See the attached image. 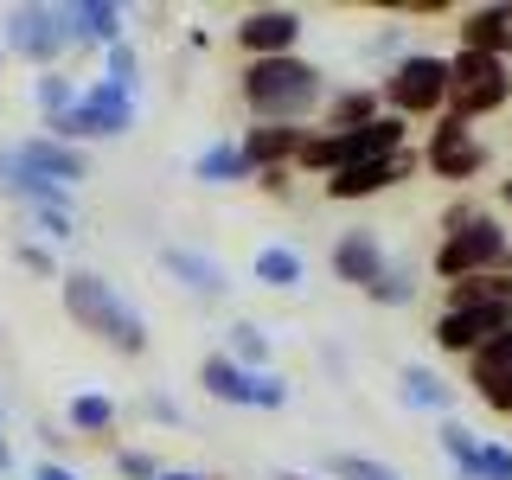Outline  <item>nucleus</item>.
Wrapping results in <instances>:
<instances>
[{"label":"nucleus","instance_id":"obj_1","mask_svg":"<svg viewBox=\"0 0 512 480\" xmlns=\"http://www.w3.org/2000/svg\"><path fill=\"white\" fill-rule=\"evenodd\" d=\"M237 96H244L250 122H288V128H314V116L327 109V71L314 58L288 52V58H250L237 64Z\"/></svg>","mask_w":512,"mask_h":480},{"label":"nucleus","instance_id":"obj_2","mask_svg":"<svg viewBox=\"0 0 512 480\" xmlns=\"http://www.w3.org/2000/svg\"><path fill=\"white\" fill-rule=\"evenodd\" d=\"M58 301H64V314H71V327L90 333L96 346H109L116 359H141V352L154 346L148 340V314H141L135 301L103 276V269H64V276H58Z\"/></svg>","mask_w":512,"mask_h":480},{"label":"nucleus","instance_id":"obj_3","mask_svg":"<svg viewBox=\"0 0 512 480\" xmlns=\"http://www.w3.org/2000/svg\"><path fill=\"white\" fill-rule=\"evenodd\" d=\"M506 250H512L506 218L487 212V205H474V199H461V205L442 212V237H436V250H429V276L442 288H455L468 276H493V269L506 263Z\"/></svg>","mask_w":512,"mask_h":480},{"label":"nucleus","instance_id":"obj_4","mask_svg":"<svg viewBox=\"0 0 512 480\" xmlns=\"http://www.w3.org/2000/svg\"><path fill=\"white\" fill-rule=\"evenodd\" d=\"M378 103L397 122H436L448 109V58L442 52H410L378 77Z\"/></svg>","mask_w":512,"mask_h":480},{"label":"nucleus","instance_id":"obj_5","mask_svg":"<svg viewBox=\"0 0 512 480\" xmlns=\"http://www.w3.org/2000/svg\"><path fill=\"white\" fill-rule=\"evenodd\" d=\"M0 52L26 58L32 71H64L71 32H64V0H20L0 13Z\"/></svg>","mask_w":512,"mask_h":480},{"label":"nucleus","instance_id":"obj_6","mask_svg":"<svg viewBox=\"0 0 512 480\" xmlns=\"http://www.w3.org/2000/svg\"><path fill=\"white\" fill-rule=\"evenodd\" d=\"M135 122H141V96L90 77L71 116H58L52 128H39V135H58V141H71V148H90V141H122Z\"/></svg>","mask_w":512,"mask_h":480},{"label":"nucleus","instance_id":"obj_7","mask_svg":"<svg viewBox=\"0 0 512 480\" xmlns=\"http://www.w3.org/2000/svg\"><path fill=\"white\" fill-rule=\"evenodd\" d=\"M199 391L212 404H231V410H288V378L269 365V372H244L237 359L224 352H205L199 359Z\"/></svg>","mask_w":512,"mask_h":480},{"label":"nucleus","instance_id":"obj_8","mask_svg":"<svg viewBox=\"0 0 512 480\" xmlns=\"http://www.w3.org/2000/svg\"><path fill=\"white\" fill-rule=\"evenodd\" d=\"M487 167H493V148L474 135L468 122H455V116L429 122V135H423V173H436L442 186H468Z\"/></svg>","mask_w":512,"mask_h":480},{"label":"nucleus","instance_id":"obj_9","mask_svg":"<svg viewBox=\"0 0 512 480\" xmlns=\"http://www.w3.org/2000/svg\"><path fill=\"white\" fill-rule=\"evenodd\" d=\"M416 167H423V154H416V148H397V154H384V160H365V167L327 173V180H320V199H327V205H359V199H378V192L404 186Z\"/></svg>","mask_w":512,"mask_h":480},{"label":"nucleus","instance_id":"obj_10","mask_svg":"<svg viewBox=\"0 0 512 480\" xmlns=\"http://www.w3.org/2000/svg\"><path fill=\"white\" fill-rule=\"evenodd\" d=\"M327 269H333V282L340 288H372L384 269H391V250H384V237H378V224H352V231L333 237V250H327Z\"/></svg>","mask_w":512,"mask_h":480},{"label":"nucleus","instance_id":"obj_11","mask_svg":"<svg viewBox=\"0 0 512 480\" xmlns=\"http://www.w3.org/2000/svg\"><path fill=\"white\" fill-rule=\"evenodd\" d=\"M301 13L295 7H250L244 20L231 26V39H237V52H244V64L250 58H288L301 45Z\"/></svg>","mask_w":512,"mask_h":480},{"label":"nucleus","instance_id":"obj_12","mask_svg":"<svg viewBox=\"0 0 512 480\" xmlns=\"http://www.w3.org/2000/svg\"><path fill=\"white\" fill-rule=\"evenodd\" d=\"M160 276L173 288H186L192 301H224L231 295V269H224L212 250H192V244H160Z\"/></svg>","mask_w":512,"mask_h":480},{"label":"nucleus","instance_id":"obj_13","mask_svg":"<svg viewBox=\"0 0 512 480\" xmlns=\"http://www.w3.org/2000/svg\"><path fill=\"white\" fill-rule=\"evenodd\" d=\"M7 148L20 154L39 180H52V186H71L77 192V186L90 180V148H71V141H58V135H39V128H32V135L7 141Z\"/></svg>","mask_w":512,"mask_h":480},{"label":"nucleus","instance_id":"obj_14","mask_svg":"<svg viewBox=\"0 0 512 480\" xmlns=\"http://www.w3.org/2000/svg\"><path fill=\"white\" fill-rule=\"evenodd\" d=\"M500 327H512V308H442L429 320V340H436L442 359H468V352Z\"/></svg>","mask_w":512,"mask_h":480},{"label":"nucleus","instance_id":"obj_15","mask_svg":"<svg viewBox=\"0 0 512 480\" xmlns=\"http://www.w3.org/2000/svg\"><path fill=\"white\" fill-rule=\"evenodd\" d=\"M0 199H13L20 212H77V192L39 180L13 148H0Z\"/></svg>","mask_w":512,"mask_h":480},{"label":"nucleus","instance_id":"obj_16","mask_svg":"<svg viewBox=\"0 0 512 480\" xmlns=\"http://www.w3.org/2000/svg\"><path fill=\"white\" fill-rule=\"evenodd\" d=\"M64 32H71V52H109L128 39V13L116 0H64Z\"/></svg>","mask_w":512,"mask_h":480},{"label":"nucleus","instance_id":"obj_17","mask_svg":"<svg viewBox=\"0 0 512 480\" xmlns=\"http://www.w3.org/2000/svg\"><path fill=\"white\" fill-rule=\"evenodd\" d=\"M455 52H480L512 64V0H493V7H468L455 20Z\"/></svg>","mask_w":512,"mask_h":480},{"label":"nucleus","instance_id":"obj_18","mask_svg":"<svg viewBox=\"0 0 512 480\" xmlns=\"http://www.w3.org/2000/svg\"><path fill=\"white\" fill-rule=\"evenodd\" d=\"M314 128H288V122H250L244 135H237V148H244L250 173H269V167H295L301 160V141H308Z\"/></svg>","mask_w":512,"mask_h":480},{"label":"nucleus","instance_id":"obj_19","mask_svg":"<svg viewBox=\"0 0 512 480\" xmlns=\"http://www.w3.org/2000/svg\"><path fill=\"white\" fill-rule=\"evenodd\" d=\"M116 423H122V404L109 391H71L64 397V429L77 442H109L116 448Z\"/></svg>","mask_w":512,"mask_h":480},{"label":"nucleus","instance_id":"obj_20","mask_svg":"<svg viewBox=\"0 0 512 480\" xmlns=\"http://www.w3.org/2000/svg\"><path fill=\"white\" fill-rule=\"evenodd\" d=\"M512 103V64L506 71H493V77H474V84H448V109L442 116H455V122H480V116H500V109Z\"/></svg>","mask_w":512,"mask_h":480},{"label":"nucleus","instance_id":"obj_21","mask_svg":"<svg viewBox=\"0 0 512 480\" xmlns=\"http://www.w3.org/2000/svg\"><path fill=\"white\" fill-rule=\"evenodd\" d=\"M250 282H256V288H269V295H295V288L308 282V256L276 237V244H263V250L250 256Z\"/></svg>","mask_w":512,"mask_h":480},{"label":"nucleus","instance_id":"obj_22","mask_svg":"<svg viewBox=\"0 0 512 480\" xmlns=\"http://www.w3.org/2000/svg\"><path fill=\"white\" fill-rule=\"evenodd\" d=\"M384 116V103H378V84H346V90H333L327 96V109H320V135H346V128H365V122H378Z\"/></svg>","mask_w":512,"mask_h":480},{"label":"nucleus","instance_id":"obj_23","mask_svg":"<svg viewBox=\"0 0 512 480\" xmlns=\"http://www.w3.org/2000/svg\"><path fill=\"white\" fill-rule=\"evenodd\" d=\"M192 180L199 186H250L256 173H250L244 148H237V135H218V141H205V148L192 154Z\"/></svg>","mask_w":512,"mask_h":480},{"label":"nucleus","instance_id":"obj_24","mask_svg":"<svg viewBox=\"0 0 512 480\" xmlns=\"http://www.w3.org/2000/svg\"><path fill=\"white\" fill-rule=\"evenodd\" d=\"M397 397H404L410 410H423V416H442L455 410V384H448L436 365H404V372H397Z\"/></svg>","mask_w":512,"mask_h":480},{"label":"nucleus","instance_id":"obj_25","mask_svg":"<svg viewBox=\"0 0 512 480\" xmlns=\"http://www.w3.org/2000/svg\"><path fill=\"white\" fill-rule=\"evenodd\" d=\"M77 96H84V84H77L71 71H39V77H32V109H39V128H52L58 116H71Z\"/></svg>","mask_w":512,"mask_h":480},{"label":"nucleus","instance_id":"obj_26","mask_svg":"<svg viewBox=\"0 0 512 480\" xmlns=\"http://www.w3.org/2000/svg\"><path fill=\"white\" fill-rule=\"evenodd\" d=\"M436 448H442L448 468H455V480H474L480 474V436L461 423V416H442V423H436Z\"/></svg>","mask_w":512,"mask_h":480},{"label":"nucleus","instance_id":"obj_27","mask_svg":"<svg viewBox=\"0 0 512 480\" xmlns=\"http://www.w3.org/2000/svg\"><path fill=\"white\" fill-rule=\"evenodd\" d=\"M442 308H512V276L493 269V276H468L455 288H442Z\"/></svg>","mask_w":512,"mask_h":480},{"label":"nucleus","instance_id":"obj_28","mask_svg":"<svg viewBox=\"0 0 512 480\" xmlns=\"http://www.w3.org/2000/svg\"><path fill=\"white\" fill-rule=\"evenodd\" d=\"M224 359H237L244 372H269V333L237 314L231 327H224Z\"/></svg>","mask_w":512,"mask_h":480},{"label":"nucleus","instance_id":"obj_29","mask_svg":"<svg viewBox=\"0 0 512 480\" xmlns=\"http://www.w3.org/2000/svg\"><path fill=\"white\" fill-rule=\"evenodd\" d=\"M416 295H423V276H416L410 263H391L372 288H365V301H372V308H410Z\"/></svg>","mask_w":512,"mask_h":480},{"label":"nucleus","instance_id":"obj_30","mask_svg":"<svg viewBox=\"0 0 512 480\" xmlns=\"http://www.w3.org/2000/svg\"><path fill=\"white\" fill-rule=\"evenodd\" d=\"M461 365H468V384L493 378V372H506V365H512V327L487 333V340H480V346H474V352H468V359H461Z\"/></svg>","mask_w":512,"mask_h":480},{"label":"nucleus","instance_id":"obj_31","mask_svg":"<svg viewBox=\"0 0 512 480\" xmlns=\"http://www.w3.org/2000/svg\"><path fill=\"white\" fill-rule=\"evenodd\" d=\"M103 84L141 96V52H135V39H122V45H109V52H103Z\"/></svg>","mask_w":512,"mask_h":480},{"label":"nucleus","instance_id":"obj_32","mask_svg":"<svg viewBox=\"0 0 512 480\" xmlns=\"http://www.w3.org/2000/svg\"><path fill=\"white\" fill-rule=\"evenodd\" d=\"M13 263L26 269V276H45V282H58L64 269H58V250L52 244H39V237H20V244H13Z\"/></svg>","mask_w":512,"mask_h":480},{"label":"nucleus","instance_id":"obj_33","mask_svg":"<svg viewBox=\"0 0 512 480\" xmlns=\"http://www.w3.org/2000/svg\"><path fill=\"white\" fill-rule=\"evenodd\" d=\"M327 480H404L397 468H384L372 455H333L327 461Z\"/></svg>","mask_w":512,"mask_h":480},{"label":"nucleus","instance_id":"obj_34","mask_svg":"<svg viewBox=\"0 0 512 480\" xmlns=\"http://www.w3.org/2000/svg\"><path fill=\"white\" fill-rule=\"evenodd\" d=\"M32 218V237L39 244H71L77 237V212H26Z\"/></svg>","mask_w":512,"mask_h":480},{"label":"nucleus","instance_id":"obj_35","mask_svg":"<svg viewBox=\"0 0 512 480\" xmlns=\"http://www.w3.org/2000/svg\"><path fill=\"white\" fill-rule=\"evenodd\" d=\"M474 480H512V442L480 436V474Z\"/></svg>","mask_w":512,"mask_h":480},{"label":"nucleus","instance_id":"obj_36","mask_svg":"<svg viewBox=\"0 0 512 480\" xmlns=\"http://www.w3.org/2000/svg\"><path fill=\"white\" fill-rule=\"evenodd\" d=\"M474 397H480L493 416H512V365H506V372H493V378H480Z\"/></svg>","mask_w":512,"mask_h":480},{"label":"nucleus","instance_id":"obj_37","mask_svg":"<svg viewBox=\"0 0 512 480\" xmlns=\"http://www.w3.org/2000/svg\"><path fill=\"white\" fill-rule=\"evenodd\" d=\"M160 468H167V461H154L148 448H116V474L122 480H160Z\"/></svg>","mask_w":512,"mask_h":480},{"label":"nucleus","instance_id":"obj_38","mask_svg":"<svg viewBox=\"0 0 512 480\" xmlns=\"http://www.w3.org/2000/svg\"><path fill=\"white\" fill-rule=\"evenodd\" d=\"M135 416H148V423H167V429H186V410L173 404L167 391H148V397L135 404Z\"/></svg>","mask_w":512,"mask_h":480},{"label":"nucleus","instance_id":"obj_39","mask_svg":"<svg viewBox=\"0 0 512 480\" xmlns=\"http://www.w3.org/2000/svg\"><path fill=\"white\" fill-rule=\"evenodd\" d=\"M256 192H263V199H295V167H269V173H256V180H250Z\"/></svg>","mask_w":512,"mask_h":480},{"label":"nucleus","instance_id":"obj_40","mask_svg":"<svg viewBox=\"0 0 512 480\" xmlns=\"http://www.w3.org/2000/svg\"><path fill=\"white\" fill-rule=\"evenodd\" d=\"M372 58H391V64H397V58H410V39H404V26H397V20H391V26H378Z\"/></svg>","mask_w":512,"mask_h":480},{"label":"nucleus","instance_id":"obj_41","mask_svg":"<svg viewBox=\"0 0 512 480\" xmlns=\"http://www.w3.org/2000/svg\"><path fill=\"white\" fill-rule=\"evenodd\" d=\"M26 480H84V474H77L71 461H52V455H39V461L26 468Z\"/></svg>","mask_w":512,"mask_h":480},{"label":"nucleus","instance_id":"obj_42","mask_svg":"<svg viewBox=\"0 0 512 480\" xmlns=\"http://www.w3.org/2000/svg\"><path fill=\"white\" fill-rule=\"evenodd\" d=\"M13 468H20V455H13V436L0 429V480H13Z\"/></svg>","mask_w":512,"mask_h":480},{"label":"nucleus","instance_id":"obj_43","mask_svg":"<svg viewBox=\"0 0 512 480\" xmlns=\"http://www.w3.org/2000/svg\"><path fill=\"white\" fill-rule=\"evenodd\" d=\"M160 480H212L205 468H160Z\"/></svg>","mask_w":512,"mask_h":480},{"label":"nucleus","instance_id":"obj_44","mask_svg":"<svg viewBox=\"0 0 512 480\" xmlns=\"http://www.w3.org/2000/svg\"><path fill=\"white\" fill-rule=\"evenodd\" d=\"M269 480H327V474H301V468H282V474H269Z\"/></svg>","mask_w":512,"mask_h":480},{"label":"nucleus","instance_id":"obj_45","mask_svg":"<svg viewBox=\"0 0 512 480\" xmlns=\"http://www.w3.org/2000/svg\"><path fill=\"white\" fill-rule=\"evenodd\" d=\"M500 205H506V212H512V173H506V180H500Z\"/></svg>","mask_w":512,"mask_h":480},{"label":"nucleus","instance_id":"obj_46","mask_svg":"<svg viewBox=\"0 0 512 480\" xmlns=\"http://www.w3.org/2000/svg\"><path fill=\"white\" fill-rule=\"evenodd\" d=\"M500 269H506V276H512V250H506V263H500Z\"/></svg>","mask_w":512,"mask_h":480},{"label":"nucleus","instance_id":"obj_47","mask_svg":"<svg viewBox=\"0 0 512 480\" xmlns=\"http://www.w3.org/2000/svg\"><path fill=\"white\" fill-rule=\"evenodd\" d=\"M0 429H7V404H0Z\"/></svg>","mask_w":512,"mask_h":480},{"label":"nucleus","instance_id":"obj_48","mask_svg":"<svg viewBox=\"0 0 512 480\" xmlns=\"http://www.w3.org/2000/svg\"><path fill=\"white\" fill-rule=\"evenodd\" d=\"M0 71H7V52H0Z\"/></svg>","mask_w":512,"mask_h":480}]
</instances>
